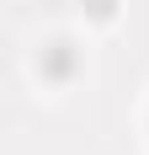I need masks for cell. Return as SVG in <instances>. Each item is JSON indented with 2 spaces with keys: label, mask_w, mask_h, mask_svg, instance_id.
I'll use <instances>...</instances> for the list:
<instances>
[{
  "label": "cell",
  "mask_w": 149,
  "mask_h": 155,
  "mask_svg": "<svg viewBox=\"0 0 149 155\" xmlns=\"http://www.w3.org/2000/svg\"><path fill=\"white\" fill-rule=\"evenodd\" d=\"M37 70H43V80H69L74 70H80V48H74L69 38H53V43H43V54H37Z\"/></svg>",
  "instance_id": "cell-1"
},
{
  "label": "cell",
  "mask_w": 149,
  "mask_h": 155,
  "mask_svg": "<svg viewBox=\"0 0 149 155\" xmlns=\"http://www.w3.org/2000/svg\"><path fill=\"white\" fill-rule=\"evenodd\" d=\"M80 5H85V11L96 16V21H106V16H112V5H117V0H80Z\"/></svg>",
  "instance_id": "cell-2"
}]
</instances>
